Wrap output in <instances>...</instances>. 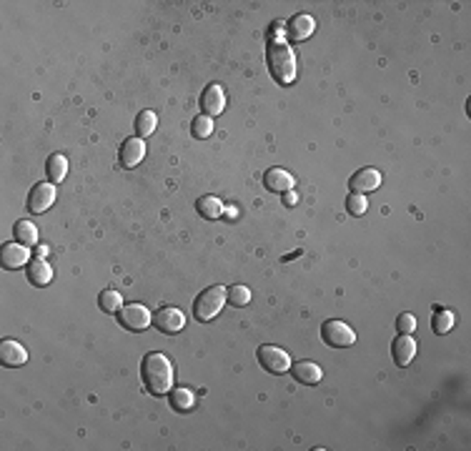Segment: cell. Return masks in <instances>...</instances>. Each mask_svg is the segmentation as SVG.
I'll list each match as a JSON object with an SVG mask.
<instances>
[{
	"label": "cell",
	"instance_id": "2",
	"mask_svg": "<svg viewBox=\"0 0 471 451\" xmlns=\"http://www.w3.org/2000/svg\"><path fill=\"white\" fill-rule=\"evenodd\" d=\"M266 61H269V70L278 86H291L296 81V56L289 43L271 40L266 48Z\"/></svg>",
	"mask_w": 471,
	"mask_h": 451
},
{
	"label": "cell",
	"instance_id": "13",
	"mask_svg": "<svg viewBox=\"0 0 471 451\" xmlns=\"http://www.w3.org/2000/svg\"><path fill=\"white\" fill-rule=\"evenodd\" d=\"M0 361H3V366H8V369L23 366V363L28 361V351L23 349L18 341H13V338H6V341L0 344Z\"/></svg>",
	"mask_w": 471,
	"mask_h": 451
},
{
	"label": "cell",
	"instance_id": "24",
	"mask_svg": "<svg viewBox=\"0 0 471 451\" xmlns=\"http://www.w3.org/2000/svg\"><path fill=\"white\" fill-rule=\"evenodd\" d=\"M153 131H156V113L153 111L138 113V116H136V133H138V138L151 136Z\"/></svg>",
	"mask_w": 471,
	"mask_h": 451
},
{
	"label": "cell",
	"instance_id": "7",
	"mask_svg": "<svg viewBox=\"0 0 471 451\" xmlns=\"http://www.w3.org/2000/svg\"><path fill=\"white\" fill-rule=\"evenodd\" d=\"M53 200H56V183H35L28 196V211L43 213L53 206Z\"/></svg>",
	"mask_w": 471,
	"mask_h": 451
},
{
	"label": "cell",
	"instance_id": "31",
	"mask_svg": "<svg viewBox=\"0 0 471 451\" xmlns=\"http://www.w3.org/2000/svg\"><path fill=\"white\" fill-rule=\"evenodd\" d=\"M38 256H40V258L48 256V246H45V244H40V246H38Z\"/></svg>",
	"mask_w": 471,
	"mask_h": 451
},
{
	"label": "cell",
	"instance_id": "27",
	"mask_svg": "<svg viewBox=\"0 0 471 451\" xmlns=\"http://www.w3.org/2000/svg\"><path fill=\"white\" fill-rule=\"evenodd\" d=\"M226 299L231 301L233 306H246V303L251 301V291H248L246 286H231L228 288Z\"/></svg>",
	"mask_w": 471,
	"mask_h": 451
},
{
	"label": "cell",
	"instance_id": "15",
	"mask_svg": "<svg viewBox=\"0 0 471 451\" xmlns=\"http://www.w3.org/2000/svg\"><path fill=\"white\" fill-rule=\"evenodd\" d=\"M264 186L273 193H286V191H294V175L283 168H269L264 173Z\"/></svg>",
	"mask_w": 471,
	"mask_h": 451
},
{
	"label": "cell",
	"instance_id": "32",
	"mask_svg": "<svg viewBox=\"0 0 471 451\" xmlns=\"http://www.w3.org/2000/svg\"><path fill=\"white\" fill-rule=\"evenodd\" d=\"M223 211H226V216H231V219H233V216H236V213H239V211H236V208H233V206L223 208Z\"/></svg>",
	"mask_w": 471,
	"mask_h": 451
},
{
	"label": "cell",
	"instance_id": "11",
	"mask_svg": "<svg viewBox=\"0 0 471 451\" xmlns=\"http://www.w3.org/2000/svg\"><path fill=\"white\" fill-rule=\"evenodd\" d=\"M143 156H145L143 141H141V138H128V141H123V145H120L118 161L123 168H136V166L143 161Z\"/></svg>",
	"mask_w": 471,
	"mask_h": 451
},
{
	"label": "cell",
	"instance_id": "18",
	"mask_svg": "<svg viewBox=\"0 0 471 451\" xmlns=\"http://www.w3.org/2000/svg\"><path fill=\"white\" fill-rule=\"evenodd\" d=\"M26 271H28V281L35 283V286H45V283H51V278H53V269L43 261V258L31 261L26 266Z\"/></svg>",
	"mask_w": 471,
	"mask_h": 451
},
{
	"label": "cell",
	"instance_id": "16",
	"mask_svg": "<svg viewBox=\"0 0 471 451\" xmlns=\"http://www.w3.org/2000/svg\"><path fill=\"white\" fill-rule=\"evenodd\" d=\"M391 354H394L396 366H408V363H411V358L416 356V341L408 336V333H401V336L394 341V349H391Z\"/></svg>",
	"mask_w": 471,
	"mask_h": 451
},
{
	"label": "cell",
	"instance_id": "9",
	"mask_svg": "<svg viewBox=\"0 0 471 451\" xmlns=\"http://www.w3.org/2000/svg\"><path fill=\"white\" fill-rule=\"evenodd\" d=\"M186 326V316L176 306H163L156 311V329L163 333H178Z\"/></svg>",
	"mask_w": 471,
	"mask_h": 451
},
{
	"label": "cell",
	"instance_id": "25",
	"mask_svg": "<svg viewBox=\"0 0 471 451\" xmlns=\"http://www.w3.org/2000/svg\"><path fill=\"white\" fill-rule=\"evenodd\" d=\"M454 326V313L452 311H444V308H439V311L433 313L431 319V329L433 333H449Z\"/></svg>",
	"mask_w": 471,
	"mask_h": 451
},
{
	"label": "cell",
	"instance_id": "5",
	"mask_svg": "<svg viewBox=\"0 0 471 451\" xmlns=\"http://www.w3.org/2000/svg\"><path fill=\"white\" fill-rule=\"evenodd\" d=\"M256 358H258V363L269 371V374H286V371L291 369L289 354H286L283 349H278V346H273V344L258 346Z\"/></svg>",
	"mask_w": 471,
	"mask_h": 451
},
{
	"label": "cell",
	"instance_id": "30",
	"mask_svg": "<svg viewBox=\"0 0 471 451\" xmlns=\"http://www.w3.org/2000/svg\"><path fill=\"white\" fill-rule=\"evenodd\" d=\"M296 200H298V196H296L294 191H286V196H283V203H286V206H294Z\"/></svg>",
	"mask_w": 471,
	"mask_h": 451
},
{
	"label": "cell",
	"instance_id": "17",
	"mask_svg": "<svg viewBox=\"0 0 471 451\" xmlns=\"http://www.w3.org/2000/svg\"><path fill=\"white\" fill-rule=\"evenodd\" d=\"M316 23L311 15H294V18L289 20V25L283 28L286 31V35L294 38V40H306V38H311V33H314Z\"/></svg>",
	"mask_w": 471,
	"mask_h": 451
},
{
	"label": "cell",
	"instance_id": "26",
	"mask_svg": "<svg viewBox=\"0 0 471 451\" xmlns=\"http://www.w3.org/2000/svg\"><path fill=\"white\" fill-rule=\"evenodd\" d=\"M191 133H193L195 138H208L214 133V120L208 118V116H198V118L193 120V125H191Z\"/></svg>",
	"mask_w": 471,
	"mask_h": 451
},
{
	"label": "cell",
	"instance_id": "28",
	"mask_svg": "<svg viewBox=\"0 0 471 451\" xmlns=\"http://www.w3.org/2000/svg\"><path fill=\"white\" fill-rule=\"evenodd\" d=\"M366 206H369V203H366L364 193H351L346 198V211L351 213V216H364Z\"/></svg>",
	"mask_w": 471,
	"mask_h": 451
},
{
	"label": "cell",
	"instance_id": "12",
	"mask_svg": "<svg viewBox=\"0 0 471 451\" xmlns=\"http://www.w3.org/2000/svg\"><path fill=\"white\" fill-rule=\"evenodd\" d=\"M351 193H369V191H376L381 186V173L376 168H361L351 175Z\"/></svg>",
	"mask_w": 471,
	"mask_h": 451
},
{
	"label": "cell",
	"instance_id": "20",
	"mask_svg": "<svg viewBox=\"0 0 471 451\" xmlns=\"http://www.w3.org/2000/svg\"><path fill=\"white\" fill-rule=\"evenodd\" d=\"M195 208H198V213L208 221H216L221 213H223V203H221L216 196H201L198 203H195Z\"/></svg>",
	"mask_w": 471,
	"mask_h": 451
},
{
	"label": "cell",
	"instance_id": "19",
	"mask_svg": "<svg viewBox=\"0 0 471 451\" xmlns=\"http://www.w3.org/2000/svg\"><path fill=\"white\" fill-rule=\"evenodd\" d=\"M45 173H48L51 183H56V186H58V183L65 178V173H68V161H65V156H61V153H53V156L48 158Z\"/></svg>",
	"mask_w": 471,
	"mask_h": 451
},
{
	"label": "cell",
	"instance_id": "23",
	"mask_svg": "<svg viewBox=\"0 0 471 451\" xmlns=\"http://www.w3.org/2000/svg\"><path fill=\"white\" fill-rule=\"evenodd\" d=\"M195 404V396L191 388H176V391H170V406L176 409V411H191Z\"/></svg>",
	"mask_w": 471,
	"mask_h": 451
},
{
	"label": "cell",
	"instance_id": "21",
	"mask_svg": "<svg viewBox=\"0 0 471 451\" xmlns=\"http://www.w3.org/2000/svg\"><path fill=\"white\" fill-rule=\"evenodd\" d=\"M13 233H15V241L23 246H35V241H38V228H35V223H31V221H18Z\"/></svg>",
	"mask_w": 471,
	"mask_h": 451
},
{
	"label": "cell",
	"instance_id": "22",
	"mask_svg": "<svg viewBox=\"0 0 471 451\" xmlns=\"http://www.w3.org/2000/svg\"><path fill=\"white\" fill-rule=\"evenodd\" d=\"M98 306L106 313H118L120 308H123V299H120V294L115 288H106V291H101V296H98Z\"/></svg>",
	"mask_w": 471,
	"mask_h": 451
},
{
	"label": "cell",
	"instance_id": "10",
	"mask_svg": "<svg viewBox=\"0 0 471 451\" xmlns=\"http://www.w3.org/2000/svg\"><path fill=\"white\" fill-rule=\"evenodd\" d=\"M31 258L28 253V246L23 244H6L3 251H0V263H3V269L8 271H15V269H23Z\"/></svg>",
	"mask_w": 471,
	"mask_h": 451
},
{
	"label": "cell",
	"instance_id": "8",
	"mask_svg": "<svg viewBox=\"0 0 471 451\" xmlns=\"http://www.w3.org/2000/svg\"><path fill=\"white\" fill-rule=\"evenodd\" d=\"M201 108H203V116H208V118L223 113V108H226V93H223V88H221L218 83H211V86L203 88Z\"/></svg>",
	"mask_w": 471,
	"mask_h": 451
},
{
	"label": "cell",
	"instance_id": "14",
	"mask_svg": "<svg viewBox=\"0 0 471 451\" xmlns=\"http://www.w3.org/2000/svg\"><path fill=\"white\" fill-rule=\"evenodd\" d=\"M289 371L294 374L296 381L303 383V386H314V383L321 381V376H324L321 366L314 361H296V363H291Z\"/></svg>",
	"mask_w": 471,
	"mask_h": 451
},
{
	"label": "cell",
	"instance_id": "3",
	"mask_svg": "<svg viewBox=\"0 0 471 451\" xmlns=\"http://www.w3.org/2000/svg\"><path fill=\"white\" fill-rule=\"evenodd\" d=\"M223 303H226V291H223V286H208V288H203L201 294L195 296L193 316L206 324V321H211V319L218 316L221 308H223Z\"/></svg>",
	"mask_w": 471,
	"mask_h": 451
},
{
	"label": "cell",
	"instance_id": "4",
	"mask_svg": "<svg viewBox=\"0 0 471 451\" xmlns=\"http://www.w3.org/2000/svg\"><path fill=\"white\" fill-rule=\"evenodd\" d=\"M321 338H324V344L333 346V349H346V346H353L356 344V331H353L351 326L344 324V321H326V324L321 326Z\"/></svg>",
	"mask_w": 471,
	"mask_h": 451
},
{
	"label": "cell",
	"instance_id": "29",
	"mask_svg": "<svg viewBox=\"0 0 471 451\" xmlns=\"http://www.w3.org/2000/svg\"><path fill=\"white\" fill-rule=\"evenodd\" d=\"M396 331L399 333H414L416 331V316H411V313H401V316L396 319Z\"/></svg>",
	"mask_w": 471,
	"mask_h": 451
},
{
	"label": "cell",
	"instance_id": "6",
	"mask_svg": "<svg viewBox=\"0 0 471 451\" xmlns=\"http://www.w3.org/2000/svg\"><path fill=\"white\" fill-rule=\"evenodd\" d=\"M118 321L128 331H145L151 326V311L143 303H128L118 311Z\"/></svg>",
	"mask_w": 471,
	"mask_h": 451
},
{
	"label": "cell",
	"instance_id": "1",
	"mask_svg": "<svg viewBox=\"0 0 471 451\" xmlns=\"http://www.w3.org/2000/svg\"><path fill=\"white\" fill-rule=\"evenodd\" d=\"M141 379H143V386L148 388V394H168L170 386H173V366H170L168 356L158 354V351L145 354L143 363H141Z\"/></svg>",
	"mask_w": 471,
	"mask_h": 451
}]
</instances>
